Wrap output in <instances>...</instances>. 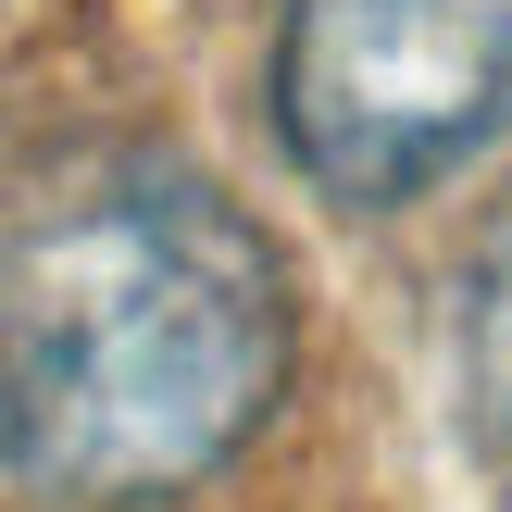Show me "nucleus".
<instances>
[{
	"instance_id": "f257e3e1",
	"label": "nucleus",
	"mask_w": 512,
	"mask_h": 512,
	"mask_svg": "<svg viewBox=\"0 0 512 512\" xmlns=\"http://www.w3.org/2000/svg\"><path fill=\"white\" fill-rule=\"evenodd\" d=\"M288 388L263 225L175 163L63 188L0 238V475L125 512L225 475Z\"/></svg>"
},
{
	"instance_id": "f03ea898",
	"label": "nucleus",
	"mask_w": 512,
	"mask_h": 512,
	"mask_svg": "<svg viewBox=\"0 0 512 512\" xmlns=\"http://www.w3.org/2000/svg\"><path fill=\"white\" fill-rule=\"evenodd\" d=\"M512 125V0H275V138L338 213H400Z\"/></svg>"
},
{
	"instance_id": "7ed1b4c3",
	"label": "nucleus",
	"mask_w": 512,
	"mask_h": 512,
	"mask_svg": "<svg viewBox=\"0 0 512 512\" xmlns=\"http://www.w3.org/2000/svg\"><path fill=\"white\" fill-rule=\"evenodd\" d=\"M463 425H475L488 488L512 500V200H500L488 250H475V275H463Z\"/></svg>"
}]
</instances>
